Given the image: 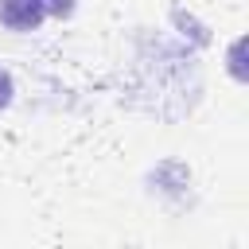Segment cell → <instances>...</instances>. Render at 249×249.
I'll return each instance as SVG.
<instances>
[{
  "label": "cell",
  "instance_id": "cell-1",
  "mask_svg": "<svg viewBox=\"0 0 249 249\" xmlns=\"http://www.w3.org/2000/svg\"><path fill=\"white\" fill-rule=\"evenodd\" d=\"M47 16H74V0H0V23L16 35L39 31V23Z\"/></svg>",
  "mask_w": 249,
  "mask_h": 249
},
{
  "label": "cell",
  "instance_id": "cell-2",
  "mask_svg": "<svg viewBox=\"0 0 249 249\" xmlns=\"http://www.w3.org/2000/svg\"><path fill=\"white\" fill-rule=\"evenodd\" d=\"M12 93H16V86H12V74L0 66V113L12 105Z\"/></svg>",
  "mask_w": 249,
  "mask_h": 249
}]
</instances>
